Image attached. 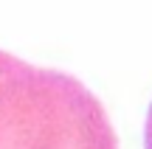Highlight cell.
I'll list each match as a JSON object with an SVG mask.
<instances>
[{
	"mask_svg": "<svg viewBox=\"0 0 152 149\" xmlns=\"http://www.w3.org/2000/svg\"><path fill=\"white\" fill-rule=\"evenodd\" d=\"M0 149H118V138L79 79L20 62L0 76Z\"/></svg>",
	"mask_w": 152,
	"mask_h": 149,
	"instance_id": "cell-1",
	"label": "cell"
},
{
	"mask_svg": "<svg viewBox=\"0 0 152 149\" xmlns=\"http://www.w3.org/2000/svg\"><path fill=\"white\" fill-rule=\"evenodd\" d=\"M20 62H23V59H17V56H11V54H6V51H0V76H6L9 71H14Z\"/></svg>",
	"mask_w": 152,
	"mask_h": 149,
	"instance_id": "cell-2",
	"label": "cell"
}]
</instances>
